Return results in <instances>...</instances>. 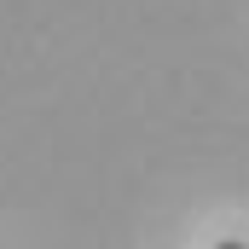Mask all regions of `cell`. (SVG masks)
Masks as SVG:
<instances>
[{"label": "cell", "instance_id": "6da1fadb", "mask_svg": "<svg viewBox=\"0 0 249 249\" xmlns=\"http://www.w3.org/2000/svg\"><path fill=\"white\" fill-rule=\"evenodd\" d=\"M220 249H249V244H238V238H226V244H220Z\"/></svg>", "mask_w": 249, "mask_h": 249}]
</instances>
